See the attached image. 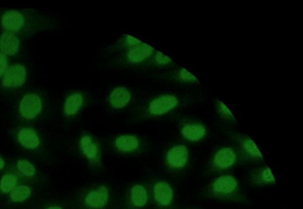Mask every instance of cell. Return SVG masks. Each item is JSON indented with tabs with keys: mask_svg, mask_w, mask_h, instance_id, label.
Listing matches in <instances>:
<instances>
[{
	"mask_svg": "<svg viewBox=\"0 0 303 209\" xmlns=\"http://www.w3.org/2000/svg\"><path fill=\"white\" fill-rule=\"evenodd\" d=\"M179 103V97L174 94H160L150 98L136 116L146 119L161 118L176 110Z\"/></svg>",
	"mask_w": 303,
	"mask_h": 209,
	"instance_id": "6da1fadb",
	"label": "cell"
},
{
	"mask_svg": "<svg viewBox=\"0 0 303 209\" xmlns=\"http://www.w3.org/2000/svg\"><path fill=\"white\" fill-rule=\"evenodd\" d=\"M155 51L154 47L143 43L116 56L113 65L116 68H127L147 65Z\"/></svg>",
	"mask_w": 303,
	"mask_h": 209,
	"instance_id": "7a4b0ae2",
	"label": "cell"
},
{
	"mask_svg": "<svg viewBox=\"0 0 303 209\" xmlns=\"http://www.w3.org/2000/svg\"><path fill=\"white\" fill-rule=\"evenodd\" d=\"M132 99V94L129 88L124 86H118L110 92L107 102L112 110L119 111L127 107Z\"/></svg>",
	"mask_w": 303,
	"mask_h": 209,
	"instance_id": "3957f363",
	"label": "cell"
},
{
	"mask_svg": "<svg viewBox=\"0 0 303 209\" xmlns=\"http://www.w3.org/2000/svg\"><path fill=\"white\" fill-rule=\"evenodd\" d=\"M43 102L41 97L35 94H28L24 96L20 104L22 116L27 119H33L43 110Z\"/></svg>",
	"mask_w": 303,
	"mask_h": 209,
	"instance_id": "277c9868",
	"label": "cell"
},
{
	"mask_svg": "<svg viewBox=\"0 0 303 209\" xmlns=\"http://www.w3.org/2000/svg\"><path fill=\"white\" fill-rule=\"evenodd\" d=\"M238 189L237 180L232 175H222L212 183V191L218 196L226 197L236 193Z\"/></svg>",
	"mask_w": 303,
	"mask_h": 209,
	"instance_id": "5b68a950",
	"label": "cell"
},
{
	"mask_svg": "<svg viewBox=\"0 0 303 209\" xmlns=\"http://www.w3.org/2000/svg\"><path fill=\"white\" fill-rule=\"evenodd\" d=\"M86 103V96L82 91H74L66 97L64 113L68 118H73L82 112Z\"/></svg>",
	"mask_w": 303,
	"mask_h": 209,
	"instance_id": "8992f818",
	"label": "cell"
},
{
	"mask_svg": "<svg viewBox=\"0 0 303 209\" xmlns=\"http://www.w3.org/2000/svg\"><path fill=\"white\" fill-rule=\"evenodd\" d=\"M26 69L23 65L16 64L6 72L2 84L5 87H19L26 82Z\"/></svg>",
	"mask_w": 303,
	"mask_h": 209,
	"instance_id": "52a82bcc",
	"label": "cell"
},
{
	"mask_svg": "<svg viewBox=\"0 0 303 209\" xmlns=\"http://www.w3.org/2000/svg\"><path fill=\"white\" fill-rule=\"evenodd\" d=\"M188 161V151L183 145L172 147L167 155V161L172 168L180 169L184 167Z\"/></svg>",
	"mask_w": 303,
	"mask_h": 209,
	"instance_id": "ba28073f",
	"label": "cell"
},
{
	"mask_svg": "<svg viewBox=\"0 0 303 209\" xmlns=\"http://www.w3.org/2000/svg\"><path fill=\"white\" fill-rule=\"evenodd\" d=\"M237 156L232 149L224 147L219 150L214 156L213 165L219 169H226L234 165Z\"/></svg>",
	"mask_w": 303,
	"mask_h": 209,
	"instance_id": "9c48e42d",
	"label": "cell"
},
{
	"mask_svg": "<svg viewBox=\"0 0 303 209\" xmlns=\"http://www.w3.org/2000/svg\"><path fill=\"white\" fill-rule=\"evenodd\" d=\"M2 24L4 29L8 32H18L24 26V18L18 11H8L3 16Z\"/></svg>",
	"mask_w": 303,
	"mask_h": 209,
	"instance_id": "30bf717a",
	"label": "cell"
},
{
	"mask_svg": "<svg viewBox=\"0 0 303 209\" xmlns=\"http://www.w3.org/2000/svg\"><path fill=\"white\" fill-rule=\"evenodd\" d=\"M19 49V39L13 33H3L0 37V51L9 56H13L18 53Z\"/></svg>",
	"mask_w": 303,
	"mask_h": 209,
	"instance_id": "8fae6325",
	"label": "cell"
},
{
	"mask_svg": "<svg viewBox=\"0 0 303 209\" xmlns=\"http://www.w3.org/2000/svg\"><path fill=\"white\" fill-rule=\"evenodd\" d=\"M143 43L142 41L139 40L137 38L129 35H124L109 47L108 52L110 54H113V53L118 54H121L133 47L140 46Z\"/></svg>",
	"mask_w": 303,
	"mask_h": 209,
	"instance_id": "7c38bea8",
	"label": "cell"
},
{
	"mask_svg": "<svg viewBox=\"0 0 303 209\" xmlns=\"http://www.w3.org/2000/svg\"><path fill=\"white\" fill-rule=\"evenodd\" d=\"M108 189L105 186H101L97 190L90 192L86 197V204L90 207L100 208L107 204L108 200Z\"/></svg>",
	"mask_w": 303,
	"mask_h": 209,
	"instance_id": "4fadbf2b",
	"label": "cell"
},
{
	"mask_svg": "<svg viewBox=\"0 0 303 209\" xmlns=\"http://www.w3.org/2000/svg\"><path fill=\"white\" fill-rule=\"evenodd\" d=\"M154 195L156 200L160 204L168 206L173 199V190L168 183L159 182L155 186Z\"/></svg>",
	"mask_w": 303,
	"mask_h": 209,
	"instance_id": "5bb4252c",
	"label": "cell"
},
{
	"mask_svg": "<svg viewBox=\"0 0 303 209\" xmlns=\"http://www.w3.org/2000/svg\"><path fill=\"white\" fill-rule=\"evenodd\" d=\"M18 139L22 146L28 149H37L40 144L37 132L32 128H22L19 132Z\"/></svg>",
	"mask_w": 303,
	"mask_h": 209,
	"instance_id": "9a60e30c",
	"label": "cell"
},
{
	"mask_svg": "<svg viewBox=\"0 0 303 209\" xmlns=\"http://www.w3.org/2000/svg\"><path fill=\"white\" fill-rule=\"evenodd\" d=\"M181 133L183 137L187 140L196 142L204 138L206 135V129L201 124H186L182 128Z\"/></svg>",
	"mask_w": 303,
	"mask_h": 209,
	"instance_id": "2e32d148",
	"label": "cell"
},
{
	"mask_svg": "<svg viewBox=\"0 0 303 209\" xmlns=\"http://www.w3.org/2000/svg\"><path fill=\"white\" fill-rule=\"evenodd\" d=\"M139 140L135 136L124 135L116 139L115 146L122 152H132L139 147Z\"/></svg>",
	"mask_w": 303,
	"mask_h": 209,
	"instance_id": "e0dca14e",
	"label": "cell"
},
{
	"mask_svg": "<svg viewBox=\"0 0 303 209\" xmlns=\"http://www.w3.org/2000/svg\"><path fill=\"white\" fill-rule=\"evenodd\" d=\"M81 146L83 153L90 159H96L98 155L99 148L94 143L90 136L86 135L81 139Z\"/></svg>",
	"mask_w": 303,
	"mask_h": 209,
	"instance_id": "ac0fdd59",
	"label": "cell"
},
{
	"mask_svg": "<svg viewBox=\"0 0 303 209\" xmlns=\"http://www.w3.org/2000/svg\"><path fill=\"white\" fill-rule=\"evenodd\" d=\"M147 191L142 185H137L131 189V199L136 207H143L147 202Z\"/></svg>",
	"mask_w": 303,
	"mask_h": 209,
	"instance_id": "d6986e66",
	"label": "cell"
},
{
	"mask_svg": "<svg viewBox=\"0 0 303 209\" xmlns=\"http://www.w3.org/2000/svg\"><path fill=\"white\" fill-rule=\"evenodd\" d=\"M242 147H243L244 151L250 157L254 158L261 159L263 158L262 155L258 149L257 145L251 139H244L242 141Z\"/></svg>",
	"mask_w": 303,
	"mask_h": 209,
	"instance_id": "ffe728a7",
	"label": "cell"
},
{
	"mask_svg": "<svg viewBox=\"0 0 303 209\" xmlns=\"http://www.w3.org/2000/svg\"><path fill=\"white\" fill-rule=\"evenodd\" d=\"M172 62H173V61L171 58L166 56L162 52L155 50L154 55H153L151 59L149 60L147 65L152 67H162L169 65V64Z\"/></svg>",
	"mask_w": 303,
	"mask_h": 209,
	"instance_id": "44dd1931",
	"label": "cell"
},
{
	"mask_svg": "<svg viewBox=\"0 0 303 209\" xmlns=\"http://www.w3.org/2000/svg\"><path fill=\"white\" fill-rule=\"evenodd\" d=\"M31 189L29 186L21 185L14 188L11 194V199L15 202H22L30 196Z\"/></svg>",
	"mask_w": 303,
	"mask_h": 209,
	"instance_id": "7402d4cb",
	"label": "cell"
},
{
	"mask_svg": "<svg viewBox=\"0 0 303 209\" xmlns=\"http://www.w3.org/2000/svg\"><path fill=\"white\" fill-rule=\"evenodd\" d=\"M17 184V177L12 174H8L3 177L0 182V189L5 193L13 190Z\"/></svg>",
	"mask_w": 303,
	"mask_h": 209,
	"instance_id": "603a6c76",
	"label": "cell"
},
{
	"mask_svg": "<svg viewBox=\"0 0 303 209\" xmlns=\"http://www.w3.org/2000/svg\"><path fill=\"white\" fill-rule=\"evenodd\" d=\"M175 79L180 82L193 83L197 82V78L185 68H180L175 74Z\"/></svg>",
	"mask_w": 303,
	"mask_h": 209,
	"instance_id": "cb8c5ba5",
	"label": "cell"
},
{
	"mask_svg": "<svg viewBox=\"0 0 303 209\" xmlns=\"http://www.w3.org/2000/svg\"><path fill=\"white\" fill-rule=\"evenodd\" d=\"M257 180L258 182L264 184L275 183V179L271 169L266 167L258 172Z\"/></svg>",
	"mask_w": 303,
	"mask_h": 209,
	"instance_id": "d4e9b609",
	"label": "cell"
},
{
	"mask_svg": "<svg viewBox=\"0 0 303 209\" xmlns=\"http://www.w3.org/2000/svg\"><path fill=\"white\" fill-rule=\"evenodd\" d=\"M18 168L19 171L28 177L33 176L35 173L34 166L31 163L27 160H19L18 162Z\"/></svg>",
	"mask_w": 303,
	"mask_h": 209,
	"instance_id": "484cf974",
	"label": "cell"
},
{
	"mask_svg": "<svg viewBox=\"0 0 303 209\" xmlns=\"http://www.w3.org/2000/svg\"><path fill=\"white\" fill-rule=\"evenodd\" d=\"M218 113L225 119L229 120H234L235 117L233 114L231 112L229 108H227L226 106L224 104L223 102L218 101Z\"/></svg>",
	"mask_w": 303,
	"mask_h": 209,
	"instance_id": "4316f807",
	"label": "cell"
},
{
	"mask_svg": "<svg viewBox=\"0 0 303 209\" xmlns=\"http://www.w3.org/2000/svg\"><path fill=\"white\" fill-rule=\"evenodd\" d=\"M8 66V60L7 56L0 51V77H2L7 71Z\"/></svg>",
	"mask_w": 303,
	"mask_h": 209,
	"instance_id": "83f0119b",
	"label": "cell"
},
{
	"mask_svg": "<svg viewBox=\"0 0 303 209\" xmlns=\"http://www.w3.org/2000/svg\"><path fill=\"white\" fill-rule=\"evenodd\" d=\"M4 167H5L4 161L3 160L2 158H0V169L4 168Z\"/></svg>",
	"mask_w": 303,
	"mask_h": 209,
	"instance_id": "f1b7e54d",
	"label": "cell"
},
{
	"mask_svg": "<svg viewBox=\"0 0 303 209\" xmlns=\"http://www.w3.org/2000/svg\"><path fill=\"white\" fill-rule=\"evenodd\" d=\"M48 209H62L59 207H57V206H53V207H51L48 208Z\"/></svg>",
	"mask_w": 303,
	"mask_h": 209,
	"instance_id": "f546056e",
	"label": "cell"
}]
</instances>
